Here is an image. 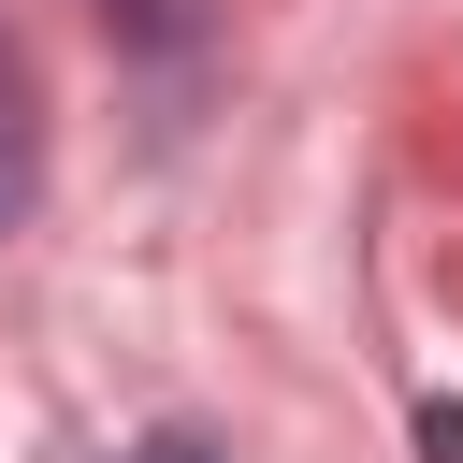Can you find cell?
I'll use <instances>...</instances> for the list:
<instances>
[{
    "instance_id": "obj_1",
    "label": "cell",
    "mask_w": 463,
    "mask_h": 463,
    "mask_svg": "<svg viewBox=\"0 0 463 463\" xmlns=\"http://www.w3.org/2000/svg\"><path fill=\"white\" fill-rule=\"evenodd\" d=\"M43 217V72H29V43L0 29V246Z\"/></svg>"
},
{
    "instance_id": "obj_2",
    "label": "cell",
    "mask_w": 463,
    "mask_h": 463,
    "mask_svg": "<svg viewBox=\"0 0 463 463\" xmlns=\"http://www.w3.org/2000/svg\"><path fill=\"white\" fill-rule=\"evenodd\" d=\"M420 463H463V405H420Z\"/></svg>"
},
{
    "instance_id": "obj_3",
    "label": "cell",
    "mask_w": 463,
    "mask_h": 463,
    "mask_svg": "<svg viewBox=\"0 0 463 463\" xmlns=\"http://www.w3.org/2000/svg\"><path fill=\"white\" fill-rule=\"evenodd\" d=\"M116 463H217L203 434H145V449H116Z\"/></svg>"
}]
</instances>
